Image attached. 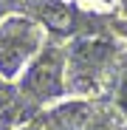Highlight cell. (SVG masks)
<instances>
[{"mask_svg": "<svg viewBox=\"0 0 127 130\" xmlns=\"http://www.w3.org/2000/svg\"><path fill=\"white\" fill-rule=\"evenodd\" d=\"M116 68V45L102 37H76L65 48L68 93H90Z\"/></svg>", "mask_w": 127, "mask_h": 130, "instance_id": "cell-1", "label": "cell"}, {"mask_svg": "<svg viewBox=\"0 0 127 130\" xmlns=\"http://www.w3.org/2000/svg\"><path fill=\"white\" fill-rule=\"evenodd\" d=\"M20 93L26 102L34 105H51L59 102L68 93V79H65V48L62 45H42L34 59L26 65V71L17 79Z\"/></svg>", "mask_w": 127, "mask_h": 130, "instance_id": "cell-2", "label": "cell"}, {"mask_svg": "<svg viewBox=\"0 0 127 130\" xmlns=\"http://www.w3.org/2000/svg\"><path fill=\"white\" fill-rule=\"evenodd\" d=\"M42 31L45 28L28 14H9L0 20V79H20L42 48Z\"/></svg>", "mask_w": 127, "mask_h": 130, "instance_id": "cell-3", "label": "cell"}, {"mask_svg": "<svg viewBox=\"0 0 127 130\" xmlns=\"http://www.w3.org/2000/svg\"><path fill=\"white\" fill-rule=\"evenodd\" d=\"M31 110L20 88L9 79H0V130H11L23 122Z\"/></svg>", "mask_w": 127, "mask_h": 130, "instance_id": "cell-4", "label": "cell"}, {"mask_svg": "<svg viewBox=\"0 0 127 130\" xmlns=\"http://www.w3.org/2000/svg\"><path fill=\"white\" fill-rule=\"evenodd\" d=\"M26 0H0V20L9 17V14H17V9H23Z\"/></svg>", "mask_w": 127, "mask_h": 130, "instance_id": "cell-5", "label": "cell"}, {"mask_svg": "<svg viewBox=\"0 0 127 130\" xmlns=\"http://www.w3.org/2000/svg\"><path fill=\"white\" fill-rule=\"evenodd\" d=\"M119 105H121V110L127 113V68L121 71V79H119V93H116Z\"/></svg>", "mask_w": 127, "mask_h": 130, "instance_id": "cell-6", "label": "cell"}, {"mask_svg": "<svg viewBox=\"0 0 127 130\" xmlns=\"http://www.w3.org/2000/svg\"><path fill=\"white\" fill-rule=\"evenodd\" d=\"M119 9H121V14H127V0H119Z\"/></svg>", "mask_w": 127, "mask_h": 130, "instance_id": "cell-7", "label": "cell"}, {"mask_svg": "<svg viewBox=\"0 0 127 130\" xmlns=\"http://www.w3.org/2000/svg\"><path fill=\"white\" fill-rule=\"evenodd\" d=\"M82 130H102V127H82Z\"/></svg>", "mask_w": 127, "mask_h": 130, "instance_id": "cell-8", "label": "cell"}, {"mask_svg": "<svg viewBox=\"0 0 127 130\" xmlns=\"http://www.w3.org/2000/svg\"><path fill=\"white\" fill-rule=\"evenodd\" d=\"M102 3H110V0H102Z\"/></svg>", "mask_w": 127, "mask_h": 130, "instance_id": "cell-9", "label": "cell"}]
</instances>
